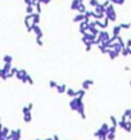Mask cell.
Returning <instances> with one entry per match:
<instances>
[{"instance_id": "1", "label": "cell", "mask_w": 131, "mask_h": 140, "mask_svg": "<svg viewBox=\"0 0 131 140\" xmlns=\"http://www.w3.org/2000/svg\"><path fill=\"white\" fill-rule=\"evenodd\" d=\"M105 17H107L110 22H114V21L117 19V14H116V11H114V4H110L109 7H107Z\"/></svg>"}, {"instance_id": "2", "label": "cell", "mask_w": 131, "mask_h": 140, "mask_svg": "<svg viewBox=\"0 0 131 140\" xmlns=\"http://www.w3.org/2000/svg\"><path fill=\"white\" fill-rule=\"evenodd\" d=\"M27 77H28V73L26 69H18L17 75H16V78L19 80L22 84H26L27 82Z\"/></svg>"}, {"instance_id": "3", "label": "cell", "mask_w": 131, "mask_h": 140, "mask_svg": "<svg viewBox=\"0 0 131 140\" xmlns=\"http://www.w3.org/2000/svg\"><path fill=\"white\" fill-rule=\"evenodd\" d=\"M110 37H112V36L109 35L108 31H105V30H100V34H99V36H98V40L100 41V44H105Z\"/></svg>"}, {"instance_id": "4", "label": "cell", "mask_w": 131, "mask_h": 140, "mask_svg": "<svg viewBox=\"0 0 131 140\" xmlns=\"http://www.w3.org/2000/svg\"><path fill=\"white\" fill-rule=\"evenodd\" d=\"M81 102H82V98H80V96L72 98V99H71V102H69V108H71L72 111L77 112V109H78V105H80V103H81Z\"/></svg>"}, {"instance_id": "5", "label": "cell", "mask_w": 131, "mask_h": 140, "mask_svg": "<svg viewBox=\"0 0 131 140\" xmlns=\"http://www.w3.org/2000/svg\"><path fill=\"white\" fill-rule=\"evenodd\" d=\"M21 135H22V131H21V128H17V130H13V131H11L7 139H8V140H21Z\"/></svg>"}, {"instance_id": "6", "label": "cell", "mask_w": 131, "mask_h": 140, "mask_svg": "<svg viewBox=\"0 0 131 140\" xmlns=\"http://www.w3.org/2000/svg\"><path fill=\"white\" fill-rule=\"evenodd\" d=\"M25 26L27 28V32H32V26H34V22H32V14H27L26 18H25Z\"/></svg>"}, {"instance_id": "7", "label": "cell", "mask_w": 131, "mask_h": 140, "mask_svg": "<svg viewBox=\"0 0 131 140\" xmlns=\"http://www.w3.org/2000/svg\"><path fill=\"white\" fill-rule=\"evenodd\" d=\"M78 31H80V34H81V35H85L86 32H89V23H87L86 21L81 22V23H80V26H78Z\"/></svg>"}, {"instance_id": "8", "label": "cell", "mask_w": 131, "mask_h": 140, "mask_svg": "<svg viewBox=\"0 0 131 140\" xmlns=\"http://www.w3.org/2000/svg\"><path fill=\"white\" fill-rule=\"evenodd\" d=\"M32 32L36 35V37H41V39H43V36H44V34H43V31H41V27H40L39 25H34V26H32Z\"/></svg>"}, {"instance_id": "9", "label": "cell", "mask_w": 131, "mask_h": 140, "mask_svg": "<svg viewBox=\"0 0 131 140\" xmlns=\"http://www.w3.org/2000/svg\"><path fill=\"white\" fill-rule=\"evenodd\" d=\"M107 135H108V132H105L102 127H100L98 131H95V132H94V136H95V137H98V139H107Z\"/></svg>"}, {"instance_id": "10", "label": "cell", "mask_w": 131, "mask_h": 140, "mask_svg": "<svg viewBox=\"0 0 131 140\" xmlns=\"http://www.w3.org/2000/svg\"><path fill=\"white\" fill-rule=\"evenodd\" d=\"M9 132H11V131L8 130V127L3 126V127H2V132H0V140H8L7 137H8Z\"/></svg>"}, {"instance_id": "11", "label": "cell", "mask_w": 131, "mask_h": 140, "mask_svg": "<svg viewBox=\"0 0 131 140\" xmlns=\"http://www.w3.org/2000/svg\"><path fill=\"white\" fill-rule=\"evenodd\" d=\"M110 49H112V50H114V52L117 53V55H121V53H122V50H123V48H122V46H121L117 41H116L114 44H112V45H110Z\"/></svg>"}, {"instance_id": "12", "label": "cell", "mask_w": 131, "mask_h": 140, "mask_svg": "<svg viewBox=\"0 0 131 140\" xmlns=\"http://www.w3.org/2000/svg\"><path fill=\"white\" fill-rule=\"evenodd\" d=\"M77 113L80 114V117H81L82 119H86V114H85V105H84V102H81V103H80V105H78V109H77Z\"/></svg>"}, {"instance_id": "13", "label": "cell", "mask_w": 131, "mask_h": 140, "mask_svg": "<svg viewBox=\"0 0 131 140\" xmlns=\"http://www.w3.org/2000/svg\"><path fill=\"white\" fill-rule=\"evenodd\" d=\"M105 11H107V8L103 4H99L96 8H94V12L98 14H102V16H105Z\"/></svg>"}, {"instance_id": "14", "label": "cell", "mask_w": 131, "mask_h": 140, "mask_svg": "<svg viewBox=\"0 0 131 140\" xmlns=\"http://www.w3.org/2000/svg\"><path fill=\"white\" fill-rule=\"evenodd\" d=\"M93 85H94V81L93 80H85V81H82V85L81 86H82L84 90H89Z\"/></svg>"}, {"instance_id": "15", "label": "cell", "mask_w": 131, "mask_h": 140, "mask_svg": "<svg viewBox=\"0 0 131 140\" xmlns=\"http://www.w3.org/2000/svg\"><path fill=\"white\" fill-rule=\"evenodd\" d=\"M86 19V16L85 14H81V13H78L77 16H75V18H73V22H76V23H81V22H84Z\"/></svg>"}, {"instance_id": "16", "label": "cell", "mask_w": 131, "mask_h": 140, "mask_svg": "<svg viewBox=\"0 0 131 140\" xmlns=\"http://www.w3.org/2000/svg\"><path fill=\"white\" fill-rule=\"evenodd\" d=\"M40 21H41V14H39L36 12L32 13V22H34V25H39Z\"/></svg>"}, {"instance_id": "17", "label": "cell", "mask_w": 131, "mask_h": 140, "mask_svg": "<svg viewBox=\"0 0 131 140\" xmlns=\"http://www.w3.org/2000/svg\"><path fill=\"white\" fill-rule=\"evenodd\" d=\"M80 0H72V3H71V9L72 11H78L80 8Z\"/></svg>"}, {"instance_id": "18", "label": "cell", "mask_w": 131, "mask_h": 140, "mask_svg": "<svg viewBox=\"0 0 131 140\" xmlns=\"http://www.w3.org/2000/svg\"><path fill=\"white\" fill-rule=\"evenodd\" d=\"M121 31H122L121 26H114V27H113V32H112V36H116V37H118V36L121 35Z\"/></svg>"}, {"instance_id": "19", "label": "cell", "mask_w": 131, "mask_h": 140, "mask_svg": "<svg viewBox=\"0 0 131 140\" xmlns=\"http://www.w3.org/2000/svg\"><path fill=\"white\" fill-rule=\"evenodd\" d=\"M57 91H58L59 94H64V93H67V86H66V84L58 85V87H57Z\"/></svg>"}, {"instance_id": "20", "label": "cell", "mask_w": 131, "mask_h": 140, "mask_svg": "<svg viewBox=\"0 0 131 140\" xmlns=\"http://www.w3.org/2000/svg\"><path fill=\"white\" fill-rule=\"evenodd\" d=\"M71 99L72 98H76L77 96V90H73V89H67V93H66Z\"/></svg>"}, {"instance_id": "21", "label": "cell", "mask_w": 131, "mask_h": 140, "mask_svg": "<svg viewBox=\"0 0 131 140\" xmlns=\"http://www.w3.org/2000/svg\"><path fill=\"white\" fill-rule=\"evenodd\" d=\"M3 62H4V63H9V64H12V62H13V57L9 55V54H5V55L3 57Z\"/></svg>"}, {"instance_id": "22", "label": "cell", "mask_w": 131, "mask_h": 140, "mask_svg": "<svg viewBox=\"0 0 131 140\" xmlns=\"http://www.w3.org/2000/svg\"><path fill=\"white\" fill-rule=\"evenodd\" d=\"M23 121H25L26 123H30V122L32 121V114H31V112H28V113L23 114Z\"/></svg>"}, {"instance_id": "23", "label": "cell", "mask_w": 131, "mask_h": 140, "mask_svg": "<svg viewBox=\"0 0 131 140\" xmlns=\"http://www.w3.org/2000/svg\"><path fill=\"white\" fill-rule=\"evenodd\" d=\"M17 72H18V68H16V67H13V68L11 69V72L8 73V78H12V77H16V75H17Z\"/></svg>"}, {"instance_id": "24", "label": "cell", "mask_w": 131, "mask_h": 140, "mask_svg": "<svg viewBox=\"0 0 131 140\" xmlns=\"http://www.w3.org/2000/svg\"><path fill=\"white\" fill-rule=\"evenodd\" d=\"M108 57H109V59H110V61H114L118 55H117V53H116L114 50H112V49H110V50H109V53H108Z\"/></svg>"}, {"instance_id": "25", "label": "cell", "mask_w": 131, "mask_h": 140, "mask_svg": "<svg viewBox=\"0 0 131 140\" xmlns=\"http://www.w3.org/2000/svg\"><path fill=\"white\" fill-rule=\"evenodd\" d=\"M109 119H110V123H112V126H116V127H118V122H119V121H117V118H116L114 116H110V117H109Z\"/></svg>"}, {"instance_id": "26", "label": "cell", "mask_w": 131, "mask_h": 140, "mask_svg": "<svg viewBox=\"0 0 131 140\" xmlns=\"http://www.w3.org/2000/svg\"><path fill=\"white\" fill-rule=\"evenodd\" d=\"M87 11H86V5L82 3V4H80V8H78V13H81V14H85Z\"/></svg>"}, {"instance_id": "27", "label": "cell", "mask_w": 131, "mask_h": 140, "mask_svg": "<svg viewBox=\"0 0 131 140\" xmlns=\"http://www.w3.org/2000/svg\"><path fill=\"white\" fill-rule=\"evenodd\" d=\"M117 43H118V44H119V45H121V46H122L123 49L126 48V43L123 41V39H122V36H121V35H119V36L117 37Z\"/></svg>"}, {"instance_id": "28", "label": "cell", "mask_w": 131, "mask_h": 140, "mask_svg": "<svg viewBox=\"0 0 131 140\" xmlns=\"http://www.w3.org/2000/svg\"><path fill=\"white\" fill-rule=\"evenodd\" d=\"M126 132H131V119H127V122H126V126H125V128H123Z\"/></svg>"}, {"instance_id": "29", "label": "cell", "mask_w": 131, "mask_h": 140, "mask_svg": "<svg viewBox=\"0 0 131 140\" xmlns=\"http://www.w3.org/2000/svg\"><path fill=\"white\" fill-rule=\"evenodd\" d=\"M34 9H35L34 5H27V7H26V13H27V14H32V13H35Z\"/></svg>"}, {"instance_id": "30", "label": "cell", "mask_w": 131, "mask_h": 140, "mask_svg": "<svg viewBox=\"0 0 131 140\" xmlns=\"http://www.w3.org/2000/svg\"><path fill=\"white\" fill-rule=\"evenodd\" d=\"M89 4H90L93 8H96L100 3H99V0H89Z\"/></svg>"}, {"instance_id": "31", "label": "cell", "mask_w": 131, "mask_h": 140, "mask_svg": "<svg viewBox=\"0 0 131 140\" xmlns=\"http://www.w3.org/2000/svg\"><path fill=\"white\" fill-rule=\"evenodd\" d=\"M110 3L114 5H123L125 4V0H110Z\"/></svg>"}, {"instance_id": "32", "label": "cell", "mask_w": 131, "mask_h": 140, "mask_svg": "<svg viewBox=\"0 0 131 140\" xmlns=\"http://www.w3.org/2000/svg\"><path fill=\"white\" fill-rule=\"evenodd\" d=\"M119 26H121L122 30H128V28H131V23H130V22H127V23H121Z\"/></svg>"}, {"instance_id": "33", "label": "cell", "mask_w": 131, "mask_h": 140, "mask_svg": "<svg viewBox=\"0 0 131 140\" xmlns=\"http://www.w3.org/2000/svg\"><path fill=\"white\" fill-rule=\"evenodd\" d=\"M85 94H86V90H84L82 87H81L80 90H77V96H80V98H84V96H85Z\"/></svg>"}, {"instance_id": "34", "label": "cell", "mask_w": 131, "mask_h": 140, "mask_svg": "<svg viewBox=\"0 0 131 140\" xmlns=\"http://www.w3.org/2000/svg\"><path fill=\"white\" fill-rule=\"evenodd\" d=\"M58 85H59V84H57V81H54V80L49 81V86H50L52 89H57V87H58Z\"/></svg>"}, {"instance_id": "35", "label": "cell", "mask_w": 131, "mask_h": 140, "mask_svg": "<svg viewBox=\"0 0 131 140\" xmlns=\"http://www.w3.org/2000/svg\"><path fill=\"white\" fill-rule=\"evenodd\" d=\"M114 139H116V132H108L107 140H114Z\"/></svg>"}, {"instance_id": "36", "label": "cell", "mask_w": 131, "mask_h": 140, "mask_svg": "<svg viewBox=\"0 0 131 140\" xmlns=\"http://www.w3.org/2000/svg\"><path fill=\"white\" fill-rule=\"evenodd\" d=\"M109 22H110V21H109V19H108L107 17H104V18H103V23H104V30H105V28L108 27V25H109Z\"/></svg>"}, {"instance_id": "37", "label": "cell", "mask_w": 131, "mask_h": 140, "mask_svg": "<svg viewBox=\"0 0 131 140\" xmlns=\"http://www.w3.org/2000/svg\"><path fill=\"white\" fill-rule=\"evenodd\" d=\"M35 9H36V13H39V14H41V3H39L36 7H35Z\"/></svg>"}, {"instance_id": "38", "label": "cell", "mask_w": 131, "mask_h": 140, "mask_svg": "<svg viewBox=\"0 0 131 140\" xmlns=\"http://www.w3.org/2000/svg\"><path fill=\"white\" fill-rule=\"evenodd\" d=\"M36 44H37L39 46H43V45H44V43H43L41 37H36Z\"/></svg>"}, {"instance_id": "39", "label": "cell", "mask_w": 131, "mask_h": 140, "mask_svg": "<svg viewBox=\"0 0 131 140\" xmlns=\"http://www.w3.org/2000/svg\"><path fill=\"white\" fill-rule=\"evenodd\" d=\"M28 112H31V109H30L28 107H23V108H22V114H26V113H28Z\"/></svg>"}, {"instance_id": "40", "label": "cell", "mask_w": 131, "mask_h": 140, "mask_svg": "<svg viewBox=\"0 0 131 140\" xmlns=\"http://www.w3.org/2000/svg\"><path fill=\"white\" fill-rule=\"evenodd\" d=\"M27 84H30V85H34V80H32V77L28 75V77H27Z\"/></svg>"}, {"instance_id": "41", "label": "cell", "mask_w": 131, "mask_h": 140, "mask_svg": "<svg viewBox=\"0 0 131 140\" xmlns=\"http://www.w3.org/2000/svg\"><path fill=\"white\" fill-rule=\"evenodd\" d=\"M39 2H40L41 4H44V5H48V4L52 2V0H39Z\"/></svg>"}, {"instance_id": "42", "label": "cell", "mask_w": 131, "mask_h": 140, "mask_svg": "<svg viewBox=\"0 0 131 140\" xmlns=\"http://www.w3.org/2000/svg\"><path fill=\"white\" fill-rule=\"evenodd\" d=\"M116 128H117L116 126H110L109 127V132H116Z\"/></svg>"}, {"instance_id": "43", "label": "cell", "mask_w": 131, "mask_h": 140, "mask_svg": "<svg viewBox=\"0 0 131 140\" xmlns=\"http://www.w3.org/2000/svg\"><path fill=\"white\" fill-rule=\"evenodd\" d=\"M126 48H131V39H128L126 41Z\"/></svg>"}, {"instance_id": "44", "label": "cell", "mask_w": 131, "mask_h": 140, "mask_svg": "<svg viewBox=\"0 0 131 140\" xmlns=\"http://www.w3.org/2000/svg\"><path fill=\"white\" fill-rule=\"evenodd\" d=\"M91 48H93V45H87V46H86V50H85V52H90V50H91Z\"/></svg>"}, {"instance_id": "45", "label": "cell", "mask_w": 131, "mask_h": 140, "mask_svg": "<svg viewBox=\"0 0 131 140\" xmlns=\"http://www.w3.org/2000/svg\"><path fill=\"white\" fill-rule=\"evenodd\" d=\"M31 2H32V0H25V3H26V5H31Z\"/></svg>"}, {"instance_id": "46", "label": "cell", "mask_w": 131, "mask_h": 140, "mask_svg": "<svg viewBox=\"0 0 131 140\" xmlns=\"http://www.w3.org/2000/svg\"><path fill=\"white\" fill-rule=\"evenodd\" d=\"M27 107H28V108H30V109H31V111H32V108H34V104H32V103H30V104H28V105H27Z\"/></svg>"}, {"instance_id": "47", "label": "cell", "mask_w": 131, "mask_h": 140, "mask_svg": "<svg viewBox=\"0 0 131 140\" xmlns=\"http://www.w3.org/2000/svg\"><path fill=\"white\" fill-rule=\"evenodd\" d=\"M53 139H54V140H59V137H58V135H54V136H53Z\"/></svg>"}, {"instance_id": "48", "label": "cell", "mask_w": 131, "mask_h": 140, "mask_svg": "<svg viewBox=\"0 0 131 140\" xmlns=\"http://www.w3.org/2000/svg\"><path fill=\"white\" fill-rule=\"evenodd\" d=\"M128 111H130V114H128V119H131V108H128Z\"/></svg>"}, {"instance_id": "49", "label": "cell", "mask_w": 131, "mask_h": 140, "mask_svg": "<svg viewBox=\"0 0 131 140\" xmlns=\"http://www.w3.org/2000/svg\"><path fill=\"white\" fill-rule=\"evenodd\" d=\"M45 140H54L53 137H48V139H45Z\"/></svg>"}, {"instance_id": "50", "label": "cell", "mask_w": 131, "mask_h": 140, "mask_svg": "<svg viewBox=\"0 0 131 140\" xmlns=\"http://www.w3.org/2000/svg\"><path fill=\"white\" fill-rule=\"evenodd\" d=\"M99 140H107V139H99Z\"/></svg>"}, {"instance_id": "51", "label": "cell", "mask_w": 131, "mask_h": 140, "mask_svg": "<svg viewBox=\"0 0 131 140\" xmlns=\"http://www.w3.org/2000/svg\"><path fill=\"white\" fill-rule=\"evenodd\" d=\"M130 86H131V80H130Z\"/></svg>"}, {"instance_id": "52", "label": "cell", "mask_w": 131, "mask_h": 140, "mask_svg": "<svg viewBox=\"0 0 131 140\" xmlns=\"http://www.w3.org/2000/svg\"><path fill=\"white\" fill-rule=\"evenodd\" d=\"M36 140H41V139H36Z\"/></svg>"}]
</instances>
